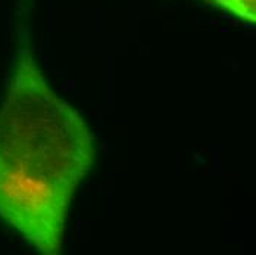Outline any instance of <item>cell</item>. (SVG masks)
I'll list each match as a JSON object with an SVG mask.
<instances>
[{"instance_id": "obj_2", "label": "cell", "mask_w": 256, "mask_h": 255, "mask_svg": "<svg viewBox=\"0 0 256 255\" xmlns=\"http://www.w3.org/2000/svg\"><path fill=\"white\" fill-rule=\"evenodd\" d=\"M248 26L256 24V0H205Z\"/></svg>"}, {"instance_id": "obj_1", "label": "cell", "mask_w": 256, "mask_h": 255, "mask_svg": "<svg viewBox=\"0 0 256 255\" xmlns=\"http://www.w3.org/2000/svg\"><path fill=\"white\" fill-rule=\"evenodd\" d=\"M94 158L84 120L22 46L0 106V218L37 252L58 255L74 193Z\"/></svg>"}]
</instances>
